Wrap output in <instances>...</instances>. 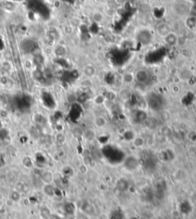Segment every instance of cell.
Wrapping results in <instances>:
<instances>
[{
  "label": "cell",
  "mask_w": 196,
  "mask_h": 219,
  "mask_svg": "<svg viewBox=\"0 0 196 219\" xmlns=\"http://www.w3.org/2000/svg\"><path fill=\"white\" fill-rule=\"evenodd\" d=\"M136 38H137L138 41L141 43L142 45L147 46L152 42V36L149 30L145 29H142L139 31V33H137V36H136Z\"/></svg>",
  "instance_id": "cell-1"
},
{
  "label": "cell",
  "mask_w": 196,
  "mask_h": 219,
  "mask_svg": "<svg viewBox=\"0 0 196 219\" xmlns=\"http://www.w3.org/2000/svg\"><path fill=\"white\" fill-rule=\"evenodd\" d=\"M134 79L137 83L146 84L150 79V75L149 72L144 69H138L134 73Z\"/></svg>",
  "instance_id": "cell-2"
},
{
  "label": "cell",
  "mask_w": 196,
  "mask_h": 219,
  "mask_svg": "<svg viewBox=\"0 0 196 219\" xmlns=\"http://www.w3.org/2000/svg\"><path fill=\"white\" fill-rule=\"evenodd\" d=\"M156 30L158 36H159L162 39L165 36H166L169 33H170L171 32H172L170 25L166 22H160L159 24H158Z\"/></svg>",
  "instance_id": "cell-3"
},
{
  "label": "cell",
  "mask_w": 196,
  "mask_h": 219,
  "mask_svg": "<svg viewBox=\"0 0 196 219\" xmlns=\"http://www.w3.org/2000/svg\"><path fill=\"white\" fill-rule=\"evenodd\" d=\"M39 178L43 185H50L54 182V174L50 170L43 171Z\"/></svg>",
  "instance_id": "cell-4"
},
{
  "label": "cell",
  "mask_w": 196,
  "mask_h": 219,
  "mask_svg": "<svg viewBox=\"0 0 196 219\" xmlns=\"http://www.w3.org/2000/svg\"><path fill=\"white\" fill-rule=\"evenodd\" d=\"M53 53L54 55H55V56H56V57L63 58L67 55L68 50H67V48L65 47L64 45L59 44L54 47Z\"/></svg>",
  "instance_id": "cell-5"
},
{
  "label": "cell",
  "mask_w": 196,
  "mask_h": 219,
  "mask_svg": "<svg viewBox=\"0 0 196 219\" xmlns=\"http://www.w3.org/2000/svg\"><path fill=\"white\" fill-rule=\"evenodd\" d=\"M178 36H177L175 33H173V32H171L170 33H169L166 36H165V37L163 38L165 43L170 46H173L177 45V43H178Z\"/></svg>",
  "instance_id": "cell-6"
},
{
  "label": "cell",
  "mask_w": 196,
  "mask_h": 219,
  "mask_svg": "<svg viewBox=\"0 0 196 219\" xmlns=\"http://www.w3.org/2000/svg\"><path fill=\"white\" fill-rule=\"evenodd\" d=\"M82 72L83 74H84L85 76L88 77V78H91V77L94 76V75H96L97 70H96V68L94 67L93 65L88 64V65L84 66V68H83L82 69Z\"/></svg>",
  "instance_id": "cell-7"
},
{
  "label": "cell",
  "mask_w": 196,
  "mask_h": 219,
  "mask_svg": "<svg viewBox=\"0 0 196 219\" xmlns=\"http://www.w3.org/2000/svg\"><path fill=\"white\" fill-rule=\"evenodd\" d=\"M94 124L95 127L98 128H103L107 125V120L104 115H97L94 118Z\"/></svg>",
  "instance_id": "cell-8"
},
{
  "label": "cell",
  "mask_w": 196,
  "mask_h": 219,
  "mask_svg": "<svg viewBox=\"0 0 196 219\" xmlns=\"http://www.w3.org/2000/svg\"><path fill=\"white\" fill-rule=\"evenodd\" d=\"M82 136L88 142H92L96 138V132L93 128H88L84 131Z\"/></svg>",
  "instance_id": "cell-9"
},
{
  "label": "cell",
  "mask_w": 196,
  "mask_h": 219,
  "mask_svg": "<svg viewBox=\"0 0 196 219\" xmlns=\"http://www.w3.org/2000/svg\"><path fill=\"white\" fill-rule=\"evenodd\" d=\"M122 80H123V83L126 85H130L135 81L134 74H133L132 72H126L122 76Z\"/></svg>",
  "instance_id": "cell-10"
},
{
  "label": "cell",
  "mask_w": 196,
  "mask_h": 219,
  "mask_svg": "<svg viewBox=\"0 0 196 219\" xmlns=\"http://www.w3.org/2000/svg\"><path fill=\"white\" fill-rule=\"evenodd\" d=\"M10 199L12 200L14 202H18V201H21L22 198V194L19 192V191H16V190H13V191H11L9 195Z\"/></svg>",
  "instance_id": "cell-11"
},
{
  "label": "cell",
  "mask_w": 196,
  "mask_h": 219,
  "mask_svg": "<svg viewBox=\"0 0 196 219\" xmlns=\"http://www.w3.org/2000/svg\"><path fill=\"white\" fill-rule=\"evenodd\" d=\"M185 24L188 28L194 29L196 27V17L195 16H188L185 20Z\"/></svg>",
  "instance_id": "cell-12"
},
{
  "label": "cell",
  "mask_w": 196,
  "mask_h": 219,
  "mask_svg": "<svg viewBox=\"0 0 196 219\" xmlns=\"http://www.w3.org/2000/svg\"><path fill=\"white\" fill-rule=\"evenodd\" d=\"M43 191H44V193L46 195L51 197L54 195V193H55V189H54L52 184H50V185H43Z\"/></svg>",
  "instance_id": "cell-13"
},
{
  "label": "cell",
  "mask_w": 196,
  "mask_h": 219,
  "mask_svg": "<svg viewBox=\"0 0 196 219\" xmlns=\"http://www.w3.org/2000/svg\"><path fill=\"white\" fill-rule=\"evenodd\" d=\"M3 8L7 11L12 12L15 9L16 5H15V2H13L12 1H6L3 3Z\"/></svg>",
  "instance_id": "cell-14"
},
{
  "label": "cell",
  "mask_w": 196,
  "mask_h": 219,
  "mask_svg": "<svg viewBox=\"0 0 196 219\" xmlns=\"http://www.w3.org/2000/svg\"><path fill=\"white\" fill-rule=\"evenodd\" d=\"M145 144V139L141 136L136 137L133 139V145L136 148H141Z\"/></svg>",
  "instance_id": "cell-15"
},
{
  "label": "cell",
  "mask_w": 196,
  "mask_h": 219,
  "mask_svg": "<svg viewBox=\"0 0 196 219\" xmlns=\"http://www.w3.org/2000/svg\"><path fill=\"white\" fill-rule=\"evenodd\" d=\"M23 165H24L25 168H27V169L32 168L33 162L32 161V159H30L29 157L24 158V159H23Z\"/></svg>",
  "instance_id": "cell-16"
},
{
  "label": "cell",
  "mask_w": 196,
  "mask_h": 219,
  "mask_svg": "<svg viewBox=\"0 0 196 219\" xmlns=\"http://www.w3.org/2000/svg\"><path fill=\"white\" fill-rule=\"evenodd\" d=\"M8 75H0V85L1 86H6L8 83Z\"/></svg>",
  "instance_id": "cell-17"
},
{
  "label": "cell",
  "mask_w": 196,
  "mask_h": 219,
  "mask_svg": "<svg viewBox=\"0 0 196 219\" xmlns=\"http://www.w3.org/2000/svg\"><path fill=\"white\" fill-rule=\"evenodd\" d=\"M65 136L62 132H58L56 135V140L59 143H64L65 142Z\"/></svg>",
  "instance_id": "cell-18"
},
{
  "label": "cell",
  "mask_w": 196,
  "mask_h": 219,
  "mask_svg": "<svg viewBox=\"0 0 196 219\" xmlns=\"http://www.w3.org/2000/svg\"><path fill=\"white\" fill-rule=\"evenodd\" d=\"M93 18H94V21L97 22H101L103 20V15L102 14L100 13V12H96V13L94 14Z\"/></svg>",
  "instance_id": "cell-19"
},
{
  "label": "cell",
  "mask_w": 196,
  "mask_h": 219,
  "mask_svg": "<svg viewBox=\"0 0 196 219\" xmlns=\"http://www.w3.org/2000/svg\"><path fill=\"white\" fill-rule=\"evenodd\" d=\"M73 30H74V27L72 26H71V25H69V26H66L65 27V29H64V31H65V34L67 35L71 34V33H73Z\"/></svg>",
  "instance_id": "cell-20"
},
{
  "label": "cell",
  "mask_w": 196,
  "mask_h": 219,
  "mask_svg": "<svg viewBox=\"0 0 196 219\" xmlns=\"http://www.w3.org/2000/svg\"><path fill=\"white\" fill-rule=\"evenodd\" d=\"M79 171L81 172V173L85 174L88 172V168H87V166L85 165H81V166L79 167Z\"/></svg>",
  "instance_id": "cell-21"
},
{
  "label": "cell",
  "mask_w": 196,
  "mask_h": 219,
  "mask_svg": "<svg viewBox=\"0 0 196 219\" xmlns=\"http://www.w3.org/2000/svg\"><path fill=\"white\" fill-rule=\"evenodd\" d=\"M160 1H161V2H168V0H160Z\"/></svg>",
  "instance_id": "cell-22"
},
{
  "label": "cell",
  "mask_w": 196,
  "mask_h": 219,
  "mask_svg": "<svg viewBox=\"0 0 196 219\" xmlns=\"http://www.w3.org/2000/svg\"><path fill=\"white\" fill-rule=\"evenodd\" d=\"M0 86H1V85H0Z\"/></svg>",
  "instance_id": "cell-23"
}]
</instances>
